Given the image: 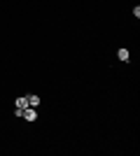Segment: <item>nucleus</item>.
<instances>
[{
    "mask_svg": "<svg viewBox=\"0 0 140 156\" xmlns=\"http://www.w3.org/2000/svg\"><path fill=\"white\" fill-rule=\"evenodd\" d=\"M28 105H31V107H38V105H40V98L38 96H28Z\"/></svg>",
    "mask_w": 140,
    "mask_h": 156,
    "instance_id": "4",
    "label": "nucleus"
},
{
    "mask_svg": "<svg viewBox=\"0 0 140 156\" xmlns=\"http://www.w3.org/2000/svg\"><path fill=\"white\" fill-rule=\"evenodd\" d=\"M117 56H119V61H128V58H131V56H128V49H119Z\"/></svg>",
    "mask_w": 140,
    "mask_h": 156,
    "instance_id": "3",
    "label": "nucleus"
},
{
    "mask_svg": "<svg viewBox=\"0 0 140 156\" xmlns=\"http://www.w3.org/2000/svg\"><path fill=\"white\" fill-rule=\"evenodd\" d=\"M21 117L26 119V121H35V119H38V112H35V107H26Z\"/></svg>",
    "mask_w": 140,
    "mask_h": 156,
    "instance_id": "1",
    "label": "nucleus"
},
{
    "mask_svg": "<svg viewBox=\"0 0 140 156\" xmlns=\"http://www.w3.org/2000/svg\"><path fill=\"white\" fill-rule=\"evenodd\" d=\"M16 107H19V110H26V107H31V105H28V96L16 98Z\"/></svg>",
    "mask_w": 140,
    "mask_h": 156,
    "instance_id": "2",
    "label": "nucleus"
}]
</instances>
